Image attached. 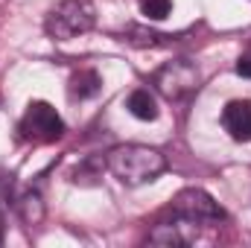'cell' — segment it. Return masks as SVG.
<instances>
[{
  "instance_id": "8fae6325",
  "label": "cell",
  "mask_w": 251,
  "mask_h": 248,
  "mask_svg": "<svg viewBox=\"0 0 251 248\" xmlns=\"http://www.w3.org/2000/svg\"><path fill=\"white\" fill-rule=\"evenodd\" d=\"M161 38H167V35L146 32V29H140V26H128V29L123 32V41H128V44H137V47H158V44H164Z\"/></svg>"
},
{
  "instance_id": "7c38bea8",
  "label": "cell",
  "mask_w": 251,
  "mask_h": 248,
  "mask_svg": "<svg viewBox=\"0 0 251 248\" xmlns=\"http://www.w3.org/2000/svg\"><path fill=\"white\" fill-rule=\"evenodd\" d=\"M137 6L146 21H164L173 9V0H137Z\"/></svg>"
},
{
  "instance_id": "3957f363",
  "label": "cell",
  "mask_w": 251,
  "mask_h": 248,
  "mask_svg": "<svg viewBox=\"0 0 251 248\" xmlns=\"http://www.w3.org/2000/svg\"><path fill=\"white\" fill-rule=\"evenodd\" d=\"M21 134L26 140H35V143H53L64 134V120L59 117V111L44 102V99H35L26 105L24 117H21Z\"/></svg>"
},
{
  "instance_id": "4fadbf2b",
  "label": "cell",
  "mask_w": 251,
  "mask_h": 248,
  "mask_svg": "<svg viewBox=\"0 0 251 248\" xmlns=\"http://www.w3.org/2000/svg\"><path fill=\"white\" fill-rule=\"evenodd\" d=\"M12 193V175H0V243H3V228H6V198Z\"/></svg>"
},
{
  "instance_id": "ba28073f",
  "label": "cell",
  "mask_w": 251,
  "mask_h": 248,
  "mask_svg": "<svg viewBox=\"0 0 251 248\" xmlns=\"http://www.w3.org/2000/svg\"><path fill=\"white\" fill-rule=\"evenodd\" d=\"M100 88H102L100 73L91 70V67H85V70H76V73L70 76V88H67V91H70L73 99H91V97L100 94Z\"/></svg>"
},
{
  "instance_id": "5bb4252c",
  "label": "cell",
  "mask_w": 251,
  "mask_h": 248,
  "mask_svg": "<svg viewBox=\"0 0 251 248\" xmlns=\"http://www.w3.org/2000/svg\"><path fill=\"white\" fill-rule=\"evenodd\" d=\"M237 73L246 76V79H251V47L240 56V62H237Z\"/></svg>"
},
{
  "instance_id": "30bf717a",
  "label": "cell",
  "mask_w": 251,
  "mask_h": 248,
  "mask_svg": "<svg viewBox=\"0 0 251 248\" xmlns=\"http://www.w3.org/2000/svg\"><path fill=\"white\" fill-rule=\"evenodd\" d=\"M176 219H178V216H176ZM181 225H184V219H178L176 225H158V228L149 234V243H161V246H187L190 237L181 234Z\"/></svg>"
},
{
  "instance_id": "7a4b0ae2",
  "label": "cell",
  "mask_w": 251,
  "mask_h": 248,
  "mask_svg": "<svg viewBox=\"0 0 251 248\" xmlns=\"http://www.w3.org/2000/svg\"><path fill=\"white\" fill-rule=\"evenodd\" d=\"M94 24H97V9L88 0H62L50 9L44 29L53 41H70L94 29Z\"/></svg>"
},
{
  "instance_id": "9c48e42d",
  "label": "cell",
  "mask_w": 251,
  "mask_h": 248,
  "mask_svg": "<svg viewBox=\"0 0 251 248\" xmlns=\"http://www.w3.org/2000/svg\"><path fill=\"white\" fill-rule=\"evenodd\" d=\"M126 108H128L137 120H155V117H158V102H155V97H152L149 88H137V91H131Z\"/></svg>"
},
{
  "instance_id": "8992f818",
  "label": "cell",
  "mask_w": 251,
  "mask_h": 248,
  "mask_svg": "<svg viewBox=\"0 0 251 248\" xmlns=\"http://www.w3.org/2000/svg\"><path fill=\"white\" fill-rule=\"evenodd\" d=\"M222 125L237 143L251 140V99H234L222 108Z\"/></svg>"
},
{
  "instance_id": "52a82bcc",
  "label": "cell",
  "mask_w": 251,
  "mask_h": 248,
  "mask_svg": "<svg viewBox=\"0 0 251 248\" xmlns=\"http://www.w3.org/2000/svg\"><path fill=\"white\" fill-rule=\"evenodd\" d=\"M15 210H18V216L24 219V225H41V219H44V201H41V193L35 190V187H29V190H24L21 196H18V201H15Z\"/></svg>"
},
{
  "instance_id": "277c9868",
  "label": "cell",
  "mask_w": 251,
  "mask_h": 248,
  "mask_svg": "<svg viewBox=\"0 0 251 248\" xmlns=\"http://www.w3.org/2000/svg\"><path fill=\"white\" fill-rule=\"evenodd\" d=\"M173 213L178 219H184L190 225H201V222H222L225 210L219 207V201H213V196H207L199 187H187L176 196L173 201Z\"/></svg>"
},
{
  "instance_id": "5b68a950",
  "label": "cell",
  "mask_w": 251,
  "mask_h": 248,
  "mask_svg": "<svg viewBox=\"0 0 251 248\" xmlns=\"http://www.w3.org/2000/svg\"><path fill=\"white\" fill-rule=\"evenodd\" d=\"M155 88L167 97V99H184L190 91H196L199 85V67L187 59H173L164 67H158L155 73Z\"/></svg>"
},
{
  "instance_id": "6da1fadb",
  "label": "cell",
  "mask_w": 251,
  "mask_h": 248,
  "mask_svg": "<svg viewBox=\"0 0 251 248\" xmlns=\"http://www.w3.org/2000/svg\"><path fill=\"white\" fill-rule=\"evenodd\" d=\"M105 167L111 170V175L126 187H140L155 181L158 175L167 173V158L152 149V146H140V143H126L114 146L105 158Z\"/></svg>"
}]
</instances>
